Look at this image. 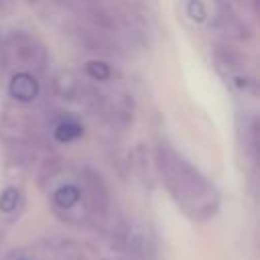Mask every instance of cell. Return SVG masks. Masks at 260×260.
Wrapping results in <instances>:
<instances>
[{"label":"cell","mask_w":260,"mask_h":260,"mask_svg":"<svg viewBox=\"0 0 260 260\" xmlns=\"http://www.w3.org/2000/svg\"><path fill=\"white\" fill-rule=\"evenodd\" d=\"M156 167L177 205L195 221L211 219L219 209V193L187 158L167 144L156 150Z\"/></svg>","instance_id":"6da1fadb"},{"label":"cell","mask_w":260,"mask_h":260,"mask_svg":"<svg viewBox=\"0 0 260 260\" xmlns=\"http://www.w3.org/2000/svg\"><path fill=\"white\" fill-rule=\"evenodd\" d=\"M8 91L18 102H32L39 95V83L28 73H16L8 85Z\"/></svg>","instance_id":"7a4b0ae2"},{"label":"cell","mask_w":260,"mask_h":260,"mask_svg":"<svg viewBox=\"0 0 260 260\" xmlns=\"http://www.w3.org/2000/svg\"><path fill=\"white\" fill-rule=\"evenodd\" d=\"M79 203H81V191H79V187L73 185V183L61 185V187H57L55 193H53V205H55L57 211L69 213V211H73Z\"/></svg>","instance_id":"3957f363"},{"label":"cell","mask_w":260,"mask_h":260,"mask_svg":"<svg viewBox=\"0 0 260 260\" xmlns=\"http://www.w3.org/2000/svg\"><path fill=\"white\" fill-rule=\"evenodd\" d=\"M81 134V126L73 120H65L55 128V138L59 142H71Z\"/></svg>","instance_id":"277c9868"},{"label":"cell","mask_w":260,"mask_h":260,"mask_svg":"<svg viewBox=\"0 0 260 260\" xmlns=\"http://www.w3.org/2000/svg\"><path fill=\"white\" fill-rule=\"evenodd\" d=\"M18 201H20V193L16 187H6L2 193H0V211L2 213H10L18 207Z\"/></svg>","instance_id":"5b68a950"},{"label":"cell","mask_w":260,"mask_h":260,"mask_svg":"<svg viewBox=\"0 0 260 260\" xmlns=\"http://www.w3.org/2000/svg\"><path fill=\"white\" fill-rule=\"evenodd\" d=\"M87 73H89V77L95 79V81H106V79L110 77V67H108L106 63H102V61H91V63L87 65Z\"/></svg>","instance_id":"8992f818"}]
</instances>
